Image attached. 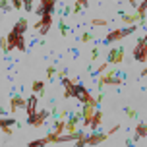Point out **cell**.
I'll list each match as a JSON object with an SVG mask.
<instances>
[{
	"label": "cell",
	"mask_w": 147,
	"mask_h": 147,
	"mask_svg": "<svg viewBox=\"0 0 147 147\" xmlns=\"http://www.w3.org/2000/svg\"><path fill=\"white\" fill-rule=\"evenodd\" d=\"M10 124H16V122H14V120H6V118H4V120L0 122V128H2V132L8 134V136L12 134V130H10Z\"/></svg>",
	"instance_id": "16"
},
{
	"label": "cell",
	"mask_w": 147,
	"mask_h": 147,
	"mask_svg": "<svg viewBox=\"0 0 147 147\" xmlns=\"http://www.w3.org/2000/svg\"><path fill=\"white\" fill-rule=\"evenodd\" d=\"M124 112H126V114H128L130 118H136V110H134V109H130V107H126V109H124Z\"/></svg>",
	"instance_id": "22"
},
{
	"label": "cell",
	"mask_w": 147,
	"mask_h": 147,
	"mask_svg": "<svg viewBox=\"0 0 147 147\" xmlns=\"http://www.w3.org/2000/svg\"><path fill=\"white\" fill-rule=\"evenodd\" d=\"M141 76H147V68H143V70H141Z\"/></svg>",
	"instance_id": "30"
},
{
	"label": "cell",
	"mask_w": 147,
	"mask_h": 147,
	"mask_svg": "<svg viewBox=\"0 0 147 147\" xmlns=\"http://www.w3.org/2000/svg\"><path fill=\"white\" fill-rule=\"evenodd\" d=\"M143 2H145V4H147V0H143Z\"/></svg>",
	"instance_id": "32"
},
{
	"label": "cell",
	"mask_w": 147,
	"mask_h": 147,
	"mask_svg": "<svg viewBox=\"0 0 147 147\" xmlns=\"http://www.w3.org/2000/svg\"><path fill=\"white\" fill-rule=\"evenodd\" d=\"M101 122H103V112H101V110H95V116H93V120H91L89 128H91V130H97Z\"/></svg>",
	"instance_id": "14"
},
{
	"label": "cell",
	"mask_w": 147,
	"mask_h": 147,
	"mask_svg": "<svg viewBox=\"0 0 147 147\" xmlns=\"http://www.w3.org/2000/svg\"><path fill=\"white\" fill-rule=\"evenodd\" d=\"M128 4H130L132 8H138V2H136V0H128Z\"/></svg>",
	"instance_id": "28"
},
{
	"label": "cell",
	"mask_w": 147,
	"mask_h": 147,
	"mask_svg": "<svg viewBox=\"0 0 147 147\" xmlns=\"http://www.w3.org/2000/svg\"><path fill=\"white\" fill-rule=\"evenodd\" d=\"M105 83H116V85H120V83H122V78H116V72H110V74H107V76H101L99 89L103 87Z\"/></svg>",
	"instance_id": "10"
},
{
	"label": "cell",
	"mask_w": 147,
	"mask_h": 147,
	"mask_svg": "<svg viewBox=\"0 0 147 147\" xmlns=\"http://www.w3.org/2000/svg\"><path fill=\"white\" fill-rule=\"evenodd\" d=\"M31 89H33V93H39V95H43V91H45V83H43V81H33Z\"/></svg>",
	"instance_id": "17"
},
{
	"label": "cell",
	"mask_w": 147,
	"mask_h": 147,
	"mask_svg": "<svg viewBox=\"0 0 147 147\" xmlns=\"http://www.w3.org/2000/svg\"><path fill=\"white\" fill-rule=\"evenodd\" d=\"M91 39H93L91 33H83V37H81V41H83V43H87V41H91Z\"/></svg>",
	"instance_id": "24"
},
{
	"label": "cell",
	"mask_w": 147,
	"mask_h": 147,
	"mask_svg": "<svg viewBox=\"0 0 147 147\" xmlns=\"http://www.w3.org/2000/svg\"><path fill=\"white\" fill-rule=\"evenodd\" d=\"M95 110H97V107H93V105H83V114H81L83 126L91 124V120H93V116H95Z\"/></svg>",
	"instance_id": "9"
},
{
	"label": "cell",
	"mask_w": 147,
	"mask_h": 147,
	"mask_svg": "<svg viewBox=\"0 0 147 147\" xmlns=\"http://www.w3.org/2000/svg\"><path fill=\"white\" fill-rule=\"evenodd\" d=\"M118 128H120V126H114V128H112V130H110V132H101V134H93V136H89V138H85V136H83V138H80V140L76 141V145L78 147H83V145H101V143H103L105 140H107V138H109L110 134H114L118 130Z\"/></svg>",
	"instance_id": "1"
},
{
	"label": "cell",
	"mask_w": 147,
	"mask_h": 147,
	"mask_svg": "<svg viewBox=\"0 0 147 147\" xmlns=\"http://www.w3.org/2000/svg\"><path fill=\"white\" fill-rule=\"evenodd\" d=\"M8 8H10V6H8V2H6V0H2V12H4V14L8 12Z\"/></svg>",
	"instance_id": "26"
},
{
	"label": "cell",
	"mask_w": 147,
	"mask_h": 147,
	"mask_svg": "<svg viewBox=\"0 0 147 147\" xmlns=\"http://www.w3.org/2000/svg\"><path fill=\"white\" fill-rule=\"evenodd\" d=\"M141 41H143V43H145V45H147V35H145V37H143V39H141Z\"/></svg>",
	"instance_id": "31"
},
{
	"label": "cell",
	"mask_w": 147,
	"mask_h": 147,
	"mask_svg": "<svg viewBox=\"0 0 147 147\" xmlns=\"http://www.w3.org/2000/svg\"><path fill=\"white\" fill-rule=\"evenodd\" d=\"M54 72H56V70H54V66H49V68H47V76H49V78H52V76H54Z\"/></svg>",
	"instance_id": "25"
},
{
	"label": "cell",
	"mask_w": 147,
	"mask_h": 147,
	"mask_svg": "<svg viewBox=\"0 0 147 147\" xmlns=\"http://www.w3.org/2000/svg\"><path fill=\"white\" fill-rule=\"evenodd\" d=\"M51 25H52V14H45L39 22H37L35 25V29L41 33V35H47V31L51 29Z\"/></svg>",
	"instance_id": "6"
},
{
	"label": "cell",
	"mask_w": 147,
	"mask_h": 147,
	"mask_svg": "<svg viewBox=\"0 0 147 147\" xmlns=\"http://www.w3.org/2000/svg\"><path fill=\"white\" fill-rule=\"evenodd\" d=\"M80 4H81V6H85V8H87V4H89V2H87V0H80Z\"/></svg>",
	"instance_id": "29"
},
{
	"label": "cell",
	"mask_w": 147,
	"mask_h": 147,
	"mask_svg": "<svg viewBox=\"0 0 147 147\" xmlns=\"http://www.w3.org/2000/svg\"><path fill=\"white\" fill-rule=\"evenodd\" d=\"M145 12H147V4L143 2L141 6H138V18H140V22H143V18H145Z\"/></svg>",
	"instance_id": "18"
},
{
	"label": "cell",
	"mask_w": 147,
	"mask_h": 147,
	"mask_svg": "<svg viewBox=\"0 0 147 147\" xmlns=\"http://www.w3.org/2000/svg\"><path fill=\"white\" fill-rule=\"evenodd\" d=\"M62 83H64V87H66V93H64V97H66V99L74 97V91H76V83H72V81L68 80V78H62Z\"/></svg>",
	"instance_id": "12"
},
{
	"label": "cell",
	"mask_w": 147,
	"mask_h": 147,
	"mask_svg": "<svg viewBox=\"0 0 147 147\" xmlns=\"http://www.w3.org/2000/svg\"><path fill=\"white\" fill-rule=\"evenodd\" d=\"M97 54H99V51H97V49H93V52H91V60H95Z\"/></svg>",
	"instance_id": "27"
},
{
	"label": "cell",
	"mask_w": 147,
	"mask_h": 147,
	"mask_svg": "<svg viewBox=\"0 0 147 147\" xmlns=\"http://www.w3.org/2000/svg\"><path fill=\"white\" fill-rule=\"evenodd\" d=\"M23 6L27 12H33V0H23Z\"/></svg>",
	"instance_id": "21"
},
{
	"label": "cell",
	"mask_w": 147,
	"mask_h": 147,
	"mask_svg": "<svg viewBox=\"0 0 147 147\" xmlns=\"http://www.w3.org/2000/svg\"><path fill=\"white\" fill-rule=\"evenodd\" d=\"M20 107H27V103H25L20 95H12V97H10V110H12V112H16Z\"/></svg>",
	"instance_id": "11"
},
{
	"label": "cell",
	"mask_w": 147,
	"mask_h": 147,
	"mask_svg": "<svg viewBox=\"0 0 147 147\" xmlns=\"http://www.w3.org/2000/svg\"><path fill=\"white\" fill-rule=\"evenodd\" d=\"M143 136H147V124H138V126H136V136H134V141L141 140Z\"/></svg>",
	"instance_id": "13"
},
{
	"label": "cell",
	"mask_w": 147,
	"mask_h": 147,
	"mask_svg": "<svg viewBox=\"0 0 147 147\" xmlns=\"http://www.w3.org/2000/svg\"><path fill=\"white\" fill-rule=\"evenodd\" d=\"M91 25H101V27H105V25H109V22L107 20H93Z\"/></svg>",
	"instance_id": "20"
},
{
	"label": "cell",
	"mask_w": 147,
	"mask_h": 147,
	"mask_svg": "<svg viewBox=\"0 0 147 147\" xmlns=\"http://www.w3.org/2000/svg\"><path fill=\"white\" fill-rule=\"evenodd\" d=\"M138 29V27H136V25H130V27H124V29H114V31H110L109 35L105 37V41L103 43L107 45V43H112V41H118V39H124V37H128V35H132L134 31Z\"/></svg>",
	"instance_id": "2"
},
{
	"label": "cell",
	"mask_w": 147,
	"mask_h": 147,
	"mask_svg": "<svg viewBox=\"0 0 147 147\" xmlns=\"http://www.w3.org/2000/svg\"><path fill=\"white\" fill-rule=\"evenodd\" d=\"M54 8H56V0H41V6L35 10V14L43 18L45 14H52Z\"/></svg>",
	"instance_id": "7"
},
{
	"label": "cell",
	"mask_w": 147,
	"mask_h": 147,
	"mask_svg": "<svg viewBox=\"0 0 147 147\" xmlns=\"http://www.w3.org/2000/svg\"><path fill=\"white\" fill-rule=\"evenodd\" d=\"M22 4H23V0H12V6L16 10H22Z\"/></svg>",
	"instance_id": "23"
},
{
	"label": "cell",
	"mask_w": 147,
	"mask_h": 147,
	"mask_svg": "<svg viewBox=\"0 0 147 147\" xmlns=\"http://www.w3.org/2000/svg\"><path fill=\"white\" fill-rule=\"evenodd\" d=\"M35 112H37V95H33V97H29V101H27V114L33 116Z\"/></svg>",
	"instance_id": "15"
},
{
	"label": "cell",
	"mask_w": 147,
	"mask_h": 147,
	"mask_svg": "<svg viewBox=\"0 0 147 147\" xmlns=\"http://www.w3.org/2000/svg\"><path fill=\"white\" fill-rule=\"evenodd\" d=\"M132 56L138 62H147V45L143 43V41H138V45L134 47V51H132Z\"/></svg>",
	"instance_id": "5"
},
{
	"label": "cell",
	"mask_w": 147,
	"mask_h": 147,
	"mask_svg": "<svg viewBox=\"0 0 147 147\" xmlns=\"http://www.w3.org/2000/svg\"><path fill=\"white\" fill-rule=\"evenodd\" d=\"M47 116H49V110H41V112H35L33 116L27 118V124L33 126V128H39V126H43V124H45Z\"/></svg>",
	"instance_id": "8"
},
{
	"label": "cell",
	"mask_w": 147,
	"mask_h": 147,
	"mask_svg": "<svg viewBox=\"0 0 147 147\" xmlns=\"http://www.w3.org/2000/svg\"><path fill=\"white\" fill-rule=\"evenodd\" d=\"M74 97H76V99H80V101H81L83 105H93V107H97V101L93 99V97H91V93H89V91H87L85 87H83L81 83H78V85H76Z\"/></svg>",
	"instance_id": "3"
},
{
	"label": "cell",
	"mask_w": 147,
	"mask_h": 147,
	"mask_svg": "<svg viewBox=\"0 0 147 147\" xmlns=\"http://www.w3.org/2000/svg\"><path fill=\"white\" fill-rule=\"evenodd\" d=\"M8 45H10V51L12 49H20V51H25V41H23V33L12 29L10 35H8Z\"/></svg>",
	"instance_id": "4"
},
{
	"label": "cell",
	"mask_w": 147,
	"mask_h": 147,
	"mask_svg": "<svg viewBox=\"0 0 147 147\" xmlns=\"http://www.w3.org/2000/svg\"><path fill=\"white\" fill-rule=\"evenodd\" d=\"M58 27H60V33H62V35L66 37V35H68V31H70V29L66 27V23H64V20H60V22H58Z\"/></svg>",
	"instance_id": "19"
}]
</instances>
